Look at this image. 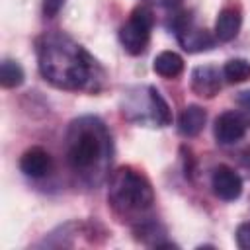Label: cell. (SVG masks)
<instances>
[{"label": "cell", "instance_id": "cell-18", "mask_svg": "<svg viewBox=\"0 0 250 250\" xmlns=\"http://www.w3.org/2000/svg\"><path fill=\"white\" fill-rule=\"evenodd\" d=\"M238 104H240V105H244L246 109H250V90L240 92V96H238Z\"/></svg>", "mask_w": 250, "mask_h": 250}, {"label": "cell", "instance_id": "cell-19", "mask_svg": "<svg viewBox=\"0 0 250 250\" xmlns=\"http://www.w3.org/2000/svg\"><path fill=\"white\" fill-rule=\"evenodd\" d=\"M150 2H154V4H158V6H166V8H172V6H178L182 0H150Z\"/></svg>", "mask_w": 250, "mask_h": 250}, {"label": "cell", "instance_id": "cell-6", "mask_svg": "<svg viewBox=\"0 0 250 250\" xmlns=\"http://www.w3.org/2000/svg\"><path fill=\"white\" fill-rule=\"evenodd\" d=\"M211 188H213V191H215V195L219 199H223V201H234L242 193V178L230 166L221 164V166H217L213 170Z\"/></svg>", "mask_w": 250, "mask_h": 250}, {"label": "cell", "instance_id": "cell-20", "mask_svg": "<svg viewBox=\"0 0 250 250\" xmlns=\"http://www.w3.org/2000/svg\"><path fill=\"white\" fill-rule=\"evenodd\" d=\"M242 162H244V166H246V168L250 170V150H248V152L244 154V158H242Z\"/></svg>", "mask_w": 250, "mask_h": 250}, {"label": "cell", "instance_id": "cell-1", "mask_svg": "<svg viewBox=\"0 0 250 250\" xmlns=\"http://www.w3.org/2000/svg\"><path fill=\"white\" fill-rule=\"evenodd\" d=\"M37 66L41 76L61 90H98L104 80L98 61L62 31H49L39 37Z\"/></svg>", "mask_w": 250, "mask_h": 250}, {"label": "cell", "instance_id": "cell-8", "mask_svg": "<svg viewBox=\"0 0 250 250\" xmlns=\"http://www.w3.org/2000/svg\"><path fill=\"white\" fill-rule=\"evenodd\" d=\"M53 168V158L51 154L41 148V146H31L27 148L21 158H20V170L27 176V178H33V180H39V178H45Z\"/></svg>", "mask_w": 250, "mask_h": 250}, {"label": "cell", "instance_id": "cell-17", "mask_svg": "<svg viewBox=\"0 0 250 250\" xmlns=\"http://www.w3.org/2000/svg\"><path fill=\"white\" fill-rule=\"evenodd\" d=\"M66 0H43V16L45 18H55L62 6H64Z\"/></svg>", "mask_w": 250, "mask_h": 250}, {"label": "cell", "instance_id": "cell-9", "mask_svg": "<svg viewBox=\"0 0 250 250\" xmlns=\"http://www.w3.org/2000/svg\"><path fill=\"white\" fill-rule=\"evenodd\" d=\"M191 90L201 98H213L221 90V72L215 66H195L191 72Z\"/></svg>", "mask_w": 250, "mask_h": 250}, {"label": "cell", "instance_id": "cell-11", "mask_svg": "<svg viewBox=\"0 0 250 250\" xmlns=\"http://www.w3.org/2000/svg\"><path fill=\"white\" fill-rule=\"evenodd\" d=\"M205 119H207V113L203 107L191 104L188 107H184L180 119H178V131L180 135L184 137H195L201 133L203 125H205Z\"/></svg>", "mask_w": 250, "mask_h": 250}, {"label": "cell", "instance_id": "cell-10", "mask_svg": "<svg viewBox=\"0 0 250 250\" xmlns=\"http://www.w3.org/2000/svg\"><path fill=\"white\" fill-rule=\"evenodd\" d=\"M240 25H242V16H240V10L238 8H223L217 16V21H215V39L217 41H232L238 31H240Z\"/></svg>", "mask_w": 250, "mask_h": 250}, {"label": "cell", "instance_id": "cell-2", "mask_svg": "<svg viewBox=\"0 0 250 250\" xmlns=\"http://www.w3.org/2000/svg\"><path fill=\"white\" fill-rule=\"evenodd\" d=\"M64 158L68 168L88 184H100L111 162V137L96 115L70 121L64 135Z\"/></svg>", "mask_w": 250, "mask_h": 250}, {"label": "cell", "instance_id": "cell-14", "mask_svg": "<svg viewBox=\"0 0 250 250\" xmlns=\"http://www.w3.org/2000/svg\"><path fill=\"white\" fill-rule=\"evenodd\" d=\"M223 78L230 84H240L250 78V62L246 59H230L223 66Z\"/></svg>", "mask_w": 250, "mask_h": 250}, {"label": "cell", "instance_id": "cell-7", "mask_svg": "<svg viewBox=\"0 0 250 250\" xmlns=\"http://www.w3.org/2000/svg\"><path fill=\"white\" fill-rule=\"evenodd\" d=\"M213 135L221 145H234L246 135V121L234 111H225L215 119Z\"/></svg>", "mask_w": 250, "mask_h": 250}, {"label": "cell", "instance_id": "cell-12", "mask_svg": "<svg viewBox=\"0 0 250 250\" xmlns=\"http://www.w3.org/2000/svg\"><path fill=\"white\" fill-rule=\"evenodd\" d=\"M152 68L156 74H160L164 78H176L184 70V59L174 51H162L154 57Z\"/></svg>", "mask_w": 250, "mask_h": 250}, {"label": "cell", "instance_id": "cell-3", "mask_svg": "<svg viewBox=\"0 0 250 250\" xmlns=\"http://www.w3.org/2000/svg\"><path fill=\"white\" fill-rule=\"evenodd\" d=\"M107 201L117 217L131 221L135 227L146 223V215L154 203V191L150 182L131 166L115 170L109 178Z\"/></svg>", "mask_w": 250, "mask_h": 250}, {"label": "cell", "instance_id": "cell-16", "mask_svg": "<svg viewBox=\"0 0 250 250\" xmlns=\"http://www.w3.org/2000/svg\"><path fill=\"white\" fill-rule=\"evenodd\" d=\"M234 236H236V246H238V248L250 250V223H248V221H246V223H240V225L236 227Z\"/></svg>", "mask_w": 250, "mask_h": 250}, {"label": "cell", "instance_id": "cell-15", "mask_svg": "<svg viewBox=\"0 0 250 250\" xmlns=\"http://www.w3.org/2000/svg\"><path fill=\"white\" fill-rule=\"evenodd\" d=\"M23 78H25L23 68L16 61H10V59L2 61V64H0V84H2V88H18V86L23 84Z\"/></svg>", "mask_w": 250, "mask_h": 250}, {"label": "cell", "instance_id": "cell-5", "mask_svg": "<svg viewBox=\"0 0 250 250\" xmlns=\"http://www.w3.org/2000/svg\"><path fill=\"white\" fill-rule=\"evenodd\" d=\"M172 29L180 41V45L188 51V53H201V51H209L215 45V37L205 29L195 25V21L189 18L188 12L176 14L174 21H172Z\"/></svg>", "mask_w": 250, "mask_h": 250}, {"label": "cell", "instance_id": "cell-4", "mask_svg": "<svg viewBox=\"0 0 250 250\" xmlns=\"http://www.w3.org/2000/svg\"><path fill=\"white\" fill-rule=\"evenodd\" d=\"M154 25V16L148 6H137L129 20L119 27V41L129 55H141L146 51L150 41V29Z\"/></svg>", "mask_w": 250, "mask_h": 250}, {"label": "cell", "instance_id": "cell-13", "mask_svg": "<svg viewBox=\"0 0 250 250\" xmlns=\"http://www.w3.org/2000/svg\"><path fill=\"white\" fill-rule=\"evenodd\" d=\"M148 113H150V119L158 127H166L172 123V111H170L166 100L152 86H148Z\"/></svg>", "mask_w": 250, "mask_h": 250}]
</instances>
